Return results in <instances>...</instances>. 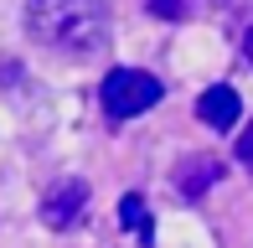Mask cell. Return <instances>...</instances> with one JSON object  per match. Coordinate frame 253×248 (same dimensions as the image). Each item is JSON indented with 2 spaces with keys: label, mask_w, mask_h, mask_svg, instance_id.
<instances>
[{
  "label": "cell",
  "mask_w": 253,
  "mask_h": 248,
  "mask_svg": "<svg viewBox=\"0 0 253 248\" xmlns=\"http://www.w3.org/2000/svg\"><path fill=\"white\" fill-rule=\"evenodd\" d=\"M150 5V16H160V21H181L186 16V0H145Z\"/></svg>",
  "instance_id": "cell-7"
},
{
  "label": "cell",
  "mask_w": 253,
  "mask_h": 248,
  "mask_svg": "<svg viewBox=\"0 0 253 248\" xmlns=\"http://www.w3.org/2000/svg\"><path fill=\"white\" fill-rule=\"evenodd\" d=\"M217 181H222V161H212V155H191L186 165H176V191L181 197H207Z\"/></svg>",
  "instance_id": "cell-5"
},
{
  "label": "cell",
  "mask_w": 253,
  "mask_h": 248,
  "mask_svg": "<svg viewBox=\"0 0 253 248\" xmlns=\"http://www.w3.org/2000/svg\"><path fill=\"white\" fill-rule=\"evenodd\" d=\"M26 31L42 47L83 62V57L109 47V5L103 0H31Z\"/></svg>",
  "instance_id": "cell-1"
},
{
  "label": "cell",
  "mask_w": 253,
  "mask_h": 248,
  "mask_svg": "<svg viewBox=\"0 0 253 248\" xmlns=\"http://www.w3.org/2000/svg\"><path fill=\"white\" fill-rule=\"evenodd\" d=\"M160 78L155 73H145V67H114V73H103V83H98V104H103V114L109 119H134V114H145V109H155L160 104Z\"/></svg>",
  "instance_id": "cell-2"
},
{
  "label": "cell",
  "mask_w": 253,
  "mask_h": 248,
  "mask_svg": "<svg viewBox=\"0 0 253 248\" xmlns=\"http://www.w3.org/2000/svg\"><path fill=\"white\" fill-rule=\"evenodd\" d=\"M197 119L207 124V129H233V124L243 119V98H238V88L212 83V88L197 98Z\"/></svg>",
  "instance_id": "cell-4"
},
{
  "label": "cell",
  "mask_w": 253,
  "mask_h": 248,
  "mask_svg": "<svg viewBox=\"0 0 253 248\" xmlns=\"http://www.w3.org/2000/svg\"><path fill=\"white\" fill-rule=\"evenodd\" d=\"M238 161H243L248 171H253V124H248L243 134H238Z\"/></svg>",
  "instance_id": "cell-8"
},
{
  "label": "cell",
  "mask_w": 253,
  "mask_h": 248,
  "mask_svg": "<svg viewBox=\"0 0 253 248\" xmlns=\"http://www.w3.org/2000/svg\"><path fill=\"white\" fill-rule=\"evenodd\" d=\"M83 207H88V181L67 176V181H57L47 197H42V222H47L52 233H67L78 217H83Z\"/></svg>",
  "instance_id": "cell-3"
},
{
  "label": "cell",
  "mask_w": 253,
  "mask_h": 248,
  "mask_svg": "<svg viewBox=\"0 0 253 248\" xmlns=\"http://www.w3.org/2000/svg\"><path fill=\"white\" fill-rule=\"evenodd\" d=\"M119 222H124V228H140L145 238H150V212H145V197H140V191H129V197L119 202Z\"/></svg>",
  "instance_id": "cell-6"
}]
</instances>
